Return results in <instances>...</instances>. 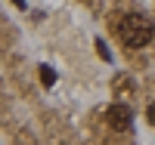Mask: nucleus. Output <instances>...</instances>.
I'll return each mask as SVG.
<instances>
[{
  "label": "nucleus",
  "mask_w": 155,
  "mask_h": 145,
  "mask_svg": "<svg viewBox=\"0 0 155 145\" xmlns=\"http://www.w3.org/2000/svg\"><path fill=\"white\" fill-rule=\"evenodd\" d=\"M41 84H44V87H53V84H56V71L50 68V65L41 68Z\"/></svg>",
  "instance_id": "nucleus-4"
},
{
  "label": "nucleus",
  "mask_w": 155,
  "mask_h": 145,
  "mask_svg": "<svg viewBox=\"0 0 155 145\" xmlns=\"http://www.w3.org/2000/svg\"><path fill=\"white\" fill-rule=\"evenodd\" d=\"M146 117H149V124H155V102H149V108H146Z\"/></svg>",
  "instance_id": "nucleus-6"
},
{
  "label": "nucleus",
  "mask_w": 155,
  "mask_h": 145,
  "mask_svg": "<svg viewBox=\"0 0 155 145\" xmlns=\"http://www.w3.org/2000/svg\"><path fill=\"white\" fill-rule=\"evenodd\" d=\"M109 124H112L115 130H130V127H134V111H130V105L115 102L112 108H109Z\"/></svg>",
  "instance_id": "nucleus-2"
},
{
  "label": "nucleus",
  "mask_w": 155,
  "mask_h": 145,
  "mask_svg": "<svg viewBox=\"0 0 155 145\" xmlns=\"http://www.w3.org/2000/svg\"><path fill=\"white\" fill-rule=\"evenodd\" d=\"M115 31H118V37L127 43V46H146L152 40V34H155V25L146 19V16H140V12H130V16H124L118 25H115Z\"/></svg>",
  "instance_id": "nucleus-1"
},
{
  "label": "nucleus",
  "mask_w": 155,
  "mask_h": 145,
  "mask_svg": "<svg viewBox=\"0 0 155 145\" xmlns=\"http://www.w3.org/2000/svg\"><path fill=\"white\" fill-rule=\"evenodd\" d=\"M96 52H99V56L106 59V62H112V52H109V46L102 43V40H96Z\"/></svg>",
  "instance_id": "nucleus-5"
},
{
  "label": "nucleus",
  "mask_w": 155,
  "mask_h": 145,
  "mask_svg": "<svg viewBox=\"0 0 155 145\" xmlns=\"http://www.w3.org/2000/svg\"><path fill=\"white\" fill-rule=\"evenodd\" d=\"M115 93L118 96H130L134 93V80L130 77H115Z\"/></svg>",
  "instance_id": "nucleus-3"
},
{
  "label": "nucleus",
  "mask_w": 155,
  "mask_h": 145,
  "mask_svg": "<svg viewBox=\"0 0 155 145\" xmlns=\"http://www.w3.org/2000/svg\"><path fill=\"white\" fill-rule=\"evenodd\" d=\"M12 3H16V6H19V9H25V0H12Z\"/></svg>",
  "instance_id": "nucleus-7"
}]
</instances>
